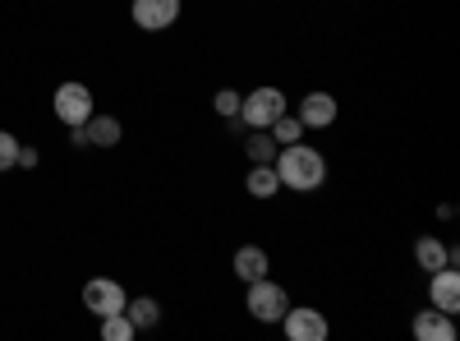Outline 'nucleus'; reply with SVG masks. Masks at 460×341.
<instances>
[{
    "instance_id": "obj_12",
    "label": "nucleus",
    "mask_w": 460,
    "mask_h": 341,
    "mask_svg": "<svg viewBox=\"0 0 460 341\" xmlns=\"http://www.w3.org/2000/svg\"><path fill=\"white\" fill-rule=\"evenodd\" d=\"M414 263L424 273H438V268H447V263H460V254L451 249V245H442L438 236H419L414 240Z\"/></svg>"
},
{
    "instance_id": "obj_14",
    "label": "nucleus",
    "mask_w": 460,
    "mask_h": 341,
    "mask_svg": "<svg viewBox=\"0 0 460 341\" xmlns=\"http://www.w3.org/2000/svg\"><path fill=\"white\" fill-rule=\"evenodd\" d=\"M125 319L138 328V332H152L162 323V305L152 295H134V300H125Z\"/></svg>"
},
{
    "instance_id": "obj_8",
    "label": "nucleus",
    "mask_w": 460,
    "mask_h": 341,
    "mask_svg": "<svg viewBox=\"0 0 460 341\" xmlns=\"http://www.w3.org/2000/svg\"><path fill=\"white\" fill-rule=\"evenodd\" d=\"M429 305L442 310V314H460V273H456V263H447V268L429 273Z\"/></svg>"
},
{
    "instance_id": "obj_10",
    "label": "nucleus",
    "mask_w": 460,
    "mask_h": 341,
    "mask_svg": "<svg viewBox=\"0 0 460 341\" xmlns=\"http://www.w3.org/2000/svg\"><path fill=\"white\" fill-rule=\"evenodd\" d=\"M410 332H414V341H456V319L429 305V310H419V314H414Z\"/></svg>"
},
{
    "instance_id": "obj_19",
    "label": "nucleus",
    "mask_w": 460,
    "mask_h": 341,
    "mask_svg": "<svg viewBox=\"0 0 460 341\" xmlns=\"http://www.w3.org/2000/svg\"><path fill=\"white\" fill-rule=\"evenodd\" d=\"M240 97H244V93H235V88H221V93L212 97V111H217L221 121H240Z\"/></svg>"
},
{
    "instance_id": "obj_1",
    "label": "nucleus",
    "mask_w": 460,
    "mask_h": 341,
    "mask_svg": "<svg viewBox=\"0 0 460 341\" xmlns=\"http://www.w3.org/2000/svg\"><path fill=\"white\" fill-rule=\"evenodd\" d=\"M272 166H277L281 189H295V194H314V189L327 184V157L318 153V148H309L304 139L299 143H286Z\"/></svg>"
},
{
    "instance_id": "obj_21",
    "label": "nucleus",
    "mask_w": 460,
    "mask_h": 341,
    "mask_svg": "<svg viewBox=\"0 0 460 341\" xmlns=\"http://www.w3.org/2000/svg\"><path fill=\"white\" fill-rule=\"evenodd\" d=\"M19 166H23V171H32V166H37V148H32V143H28V148L19 143Z\"/></svg>"
},
{
    "instance_id": "obj_17",
    "label": "nucleus",
    "mask_w": 460,
    "mask_h": 341,
    "mask_svg": "<svg viewBox=\"0 0 460 341\" xmlns=\"http://www.w3.org/2000/svg\"><path fill=\"white\" fill-rule=\"evenodd\" d=\"M267 134L277 139V148H286V143H299V139L309 134V130L299 125V116H290V111H286V116H277L272 125H267Z\"/></svg>"
},
{
    "instance_id": "obj_15",
    "label": "nucleus",
    "mask_w": 460,
    "mask_h": 341,
    "mask_svg": "<svg viewBox=\"0 0 460 341\" xmlns=\"http://www.w3.org/2000/svg\"><path fill=\"white\" fill-rule=\"evenodd\" d=\"M84 134H88L93 148H115V143L125 139V125L115 121V116H97V111H93V121L84 125Z\"/></svg>"
},
{
    "instance_id": "obj_7",
    "label": "nucleus",
    "mask_w": 460,
    "mask_h": 341,
    "mask_svg": "<svg viewBox=\"0 0 460 341\" xmlns=\"http://www.w3.org/2000/svg\"><path fill=\"white\" fill-rule=\"evenodd\" d=\"M180 0H134L129 5V14H134V23L143 28V32H166V28H175V19H180Z\"/></svg>"
},
{
    "instance_id": "obj_6",
    "label": "nucleus",
    "mask_w": 460,
    "mask_h": 341,
    "mask_svg": "<svg viewBox=\"0 0 460 341\" xmlns=\"http://www.w3.org/2000/svg\"><path fill=\"white\" fill-rule=\"evenodd\" d=\"M125 286L120 282H111V277H93L88 286H84V310L88 314H97V319H111V314H120L125 310Z\"/></svg>"
},
{
    "instance_id": "obj_5",
    "label": "nucleus",
    "mask_w": 460,
    "mask_h": 341,
    "mask_svg": "<svg viewBox=\"0 0 460 341\" xmlns=\"http://www.w3.org/2000/svg\"><path fill=\"white\" fill-rule=\"evenodd\" d=\"M281 328H286V337H290V341H327V337H332L327 314H323V310H314V305H290V310H286V319H281Z\"/></svg>"
},
{
    "instance_id": "obj_13",
    "label": "nucleus",
    "mask_w": 460,
    "mask_h": 341,
    "mask_svg": "<svg viewBox=\"0 0 460 341\" xmlns=\"http://www.w3.org/2000/svg\"><path fill=\"white\" fill-rule=\"evenodd\" d=\"M244 189H249L253 199H277V194H281V180H277V166H272V162H249Z\"/></svg>"
},
{
    "instance_id": "obj_2",
    "label": "nucleus",
    "mask_w": 460,
    "mask_h": 341,
    "mask_svg": "<svg viewBox=\"0 0 460 341\" xmlns=\"http://www.w3.org/2000/svg\"><path fill=\"white\" fill-rule=\"evenodd\" d=\"M244 310H249L258 323H281L286 310H290V295H286L281 282L258 277V282H249V291H244Z\"/></svg>"
},
{
    "instance_id": "obj_4",
    "label": "nucleus",
    "mask_w": 460,
    "mask_h": 341,
    "mask_svg": "<svg viewBox=\"0 0 460 341\" xmlns=\"http://www.w3.org/2000/svg\"><path fill=\"white\" fill-rule=\"evenodd\" d=\"M51 106H56V121H60V125H88V121H93V111H97L93 88H88V84H74V79L56 88Z\"/></svg>"
},
{
    "instance_id": "obj_11",
    "label": "nucleus",
    "mask_w": 460,
    "mask_h": 341,
    "mask_svg": "<svg viewBox=\"0 0 460 341\" xmlns=\"http://www.w3.org/2000/svg\"><path fill=\"white\" fill-rule=\"evenodd\" d=\"M230 268H235V277L249 286V282H258V277L272 273V258H267V249H262V245H240V249H235V263H230Z\"/></svg>"
},
{
    "instance_id": "obj_16",
    "label": "nucleus",
    "mask_w": 460,
    "mask_h": 341,
    "mask_svg": "<svg viewBox=\"0 0 460 341\" xmlns=\"http://www.w3.org/2000/svg\"><path fill=\"white\" fill-rule=\"evenodd\" d=\"M277 153H281V148H277L272 134H267V130H249V139H244V157L249 162H277Z\"/></svg>"
},
{
    "instance_id": "obj_9",
    "label": "nucleus",
    "mask_w": 460,
    "mask_h": 341,
    "mask_svg": "<svg viewBox=\"0 0 460 341\" xmlns=\"http://www.w3.org/2000/svg\"><path fill=\"white\" fill-rule=\"evenodd\" d=\"M295 116H299V125H304V130H332V125H336V116H341V106H336V97H332V93H304Z\"/></svg>"
},
{
    "instance_id": "obj_3",
    "label": "nucleus",
    "mask_w": 460,
    "mask_h": 341,
    "mask_svg": "<svg viewBox=\"0 0 460 341\" xmlns=\"http://www.w3.org/2000/svg\"><path fill=\"white\" fill-rule=\"evenodd\" d=\"M277 116H286V93H281V88H249V93L240 97V121H235V125L267 130Z\"/></svg>"
},
{
    "instance_id": "obj_20",
    "label": "nucleus",
    "mask_w": 460,
    "mask_h": 341,
    "mask_svg": "<svg viewBox=\"0 0 460 341\" xmlns=\"http://www.w3.org/2000/svg\"><path fill=\"white\" fill-rule=\"evenodd\" d=\"M10 166H19V139L0 130V171H10Z\"/></svg>"
},
{
    "instance_id": "obj_18",
    "label": "nucleus",
    "mask_w": 460,
    "mask_h": 341,
    "mask_svg": "<svg viewBox=\"0 0 460 341\" xmlns=\"http://www.w3.org/2000/svg\"><path fill=\"white\" fill-rule=\"evenodd\" d=\"M102 337H106V341H134V337H138V328H134V323L125 319V310H120V314L102 319Z\"/></svg>"
}]
</instances>
